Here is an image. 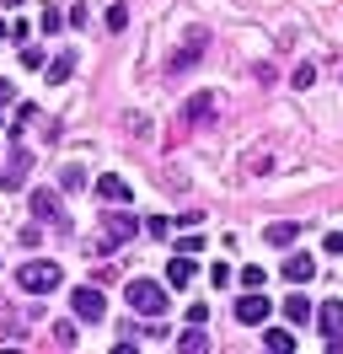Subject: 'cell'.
I'll list each match as a JSON object with an SVG mask.
<instances>
[{
	"label": "cell",
	"instance_id": "obj_24",
	"mask_svg": "<svg viewBox=\"0 0 343 354\" xmlns=\"http://www.w3.org/2000/svg\"><path fill=\"white\" fill-rule=\"evenodd\" d=\"M54 338H59L64 349H70V344H75V322H54Z\"/></svg>",
	"mask_w": 343,
	"mask_h": 354
},
{
	"label": "cell",
	"instance_id": "obj_19",
	"mask_svg": "<svg viewBox=\"0 0 343 354\" xmlns=\"http://www.w3.org/2000/svg\"><path fill=\"white\" fill-rule=\"evenodd\" d=\"M145 231L156 236V242H167V236H172V221H167V215H150V221H145Z\"/></svg>",
	"mask_w": 343,
	"mask_h": 354
},
{
	"label": "cell",
	"instance_id": "obj_22",
	"mask_svg": "<svg viewBox=\"0 0 343 354\" xmlns=\"http://www.w3.org/2000/svg\"><path fill=\"white\" fill-rule=\"evenodd\" d=\"M38 22H43V32H54V27L64 22V17H59V6H43V17H38Z\"/></svg>",
	"mask_w": 343,
	"mask_h": 354
},
{
	"label": "cell",
	"instance_id": "obj_3",
	"mask_svg": "<svg viewBox=\"0 0 343 354\" xmlns=\"http://www.w3.org/2000/svg\"><path fill=\"white\" fill-rule=\"evenodd\" d=\"M70 306H75V317H81V322H102V317H107V301H102V290H91V285L70 290Z\"/></svg>",
	"mask_w": 343,
	"mask_h": 354
},
{
	"label": "cell",
	"instance_id": "obj_5",
	"mask_svg": "<svg viewBox=\"0 0 343 354\" xmlns=\"http://www.w3.org/2000/svg\"><path fill=\"white\" fill-rule=\"evenodd\" d=\"M268 311H274V306H268V295H257V290H252V295H241V301H236V322H247V328H252V322H268Z\"/></svg>",
	"mask_w": 343,
	"mask_h": 354
},
{
	"label": "cell",
	"instance_id": "obj_28",
	"mask_svg": "<svg viewBox=\"0 0 343 354\" xmlns=\"http://www.w3.org/2000/svg\"><path fill=\"white\" fill-rule=\"evenodd\" d=\"M0 38H11V27H6V22H0Z\"/></svg>",
	"mask_w": 343,
	"mask_h": 354
},
{
	"label": "cell",
	"instance_id": "obj_8",
	"mask_svg": "<svg viewBox=\"0 0 343 354\" xmlns=\"http://www.w3.org/2000/svg\"><path fill=\"white\" fill-rule=\"evenodd\" d=\"M311 274H317V258H311V252H290V258H284V279H290V285H311Z\"/></svg>",
	"mask_w": 343,
	"mask_h": 354
},
{
	"label": "cell",
	"instance_id": "obj_26",
	"mask_svg": "<svg viewBox=\"0 0 343 354\" xmlns=\"http://www.w3.org/2000/svg\"><path fill=\"white\" fill-rule=\"evenodd\" d=\"M11 97H17V86H11V81H0V102H11Z\"/></svg>",
	"mask_w": 343,
	"mask_h": 354
},
{
	"label": "cell",
	"instance_id": "obj_30",
	"mask_svg": "<svg viewBox=\"0 0 343 354\" xmlns=\"http://www.w3.org/2000/svg\"><path fill=\"white\" fill-rule=\"evenodd\" d=\"M0 129H6V113H0Z\"/></svg>",
	"mask_w": 343,
	"mask_h": 354
},
{
	"label": "cell",
	"instance_id": "obj_25",
	"mask_svg": "<svg viewBox=\"0 0 343 354\" xmlns=\"http://www.w3.org/2000/svg\"><path fill=\"white\" fill-rule=\"evenodd\" d=\"M322 247H327V252L338 258V252H343V231H333V236H327V242H322Z\"/></svg>",
	"mask_w": 343,
	"mask_h": 354
},
{
	"label": "cell",
	"instance_id": "obj_23",
	"mask_svg": "<svg viewBox=\"0 0 343 354\" xmlns=\"http://www.w3.org/2000/svg\"><path fill=\"white\" fill-rule=\"evenodd\" d=\"M263 279H268L263 268H241V285H247V290H263Z\"/></svg>",
	"mask_w": 343,
	"mask_h": 354
},
{
	"label": "cell",
	"instance_id": "obj_1",
	"mask_svg": "<svg viewBox=\"0 0 343 354\" xmlns=\"http://www.w3.org/2000/svg\"><path fill=\"white\" fill-rule=\"evenodd\" d=\"M124 301L140 311V317H167V301H172V295L156 285V279H129V285H124Z\"/></svg>",
	"mask_w": 343,
	"mask_h": 354
},
{
	"label": "cell",
	"instance_id": "obj_6",
	"mask_svg": "<svg viewBox=\"0 0 343 354\" xmlns=\"http://www.w3.org/2000/svg\"><path fill=\"white\" fill-rule=\"evenodd\" d=\"M102 221H107V236H113V242H118V247H129V236L140 231V221H134L129 209H107Z\"/></svg>",
	"mask_w": 343,
	"mask_h": 354
},
{
	"label": "cell",
	"instance_id": "obj_16",
	"mask_svg": "<svg viewBox=\"0 0 343 354\" xmlns=\"http://www.w3.org/2000/svg\"><path fill=\"white\" fill-rule=\"evenodd\" d=\"M263 236H268V242H274V247H290V242H295V236H300V225H295V221H274V225H268V231H263Z\"/></svg>",
	"mask_w": 343,
	"mask_h": 354
},
{
	"label": "cell",
	"instance_id": "obj_11",
	"mask_svg": "<svg viewBox=\"0 0 343 354\" xmlns=\"http://www.w3.org/2000/svg\"><path fill=\"white\" fill-rule=\"evenodd\" d=\"M70 75H75V54L64 48V54H54V59H48V81H54V86H64Z\"/></svg>",
	"mask_w": 343,
	"mask_h": 354
},
{
	"label": "cell",
	"instance_id": "obj_21",
	"mask_svg": "<svg viewBox=\"0 0 343 354\" xmlns=\"http://www.w3.org/2000/svg\"><path fill=\"white\" fill-rule=\"evenodd\" d=\"M290 81H295L300 91H306V86H311V81H317V65H295V75H290Z\"/></svg>",
	"mask_w": 343,
	"mask_h": 354
},
{
	"label": "cell",
	"instance_id": "obj_12",
	"mask_svg": "<svg viewBox=\"0 0 343 354\" xmlns=\"http://www.w3.org/2000/svg\"><path fill=\"white\" fill-rule=\"evenodd\" d=\"M177 349H183V354H204V349H210V333H204V322H193V328L177 338Z\"/></svg>",
	"mask_w": 343,
	"mask_h": 354
},
{
	"label": "cell",
	"instance_id": "obj_29",
	"mask_svg": "<svg viewBox=\"0 0 343 354\" xmlns=\"http://www.w3.org/2000/svg\"><path fill=\"white\" fill-rule=\"evenodd\" d=\"M0 6H21V0H0Z\"/></svg>",
	"mask_w": 343,
	"mask_h": 354
},
{
	"label": "cell",
	"instance_id": "obj_13",
	"mask_svg": "<svg viewBox=\"0 0 343 354\" xmlns=\"http://www.w3.org/2000/svg\"><path fill=\"white\" fill-rule=\"evenodd\" d=\"M27 161H33V156L17 151L11 161H6V177H0V183H6V188H21V183H27Z\"/></svg>",
	"mask_w": 343,
	"mask_h": 354
},
{
	"label": "cell",
	"instance_id": "obj_10",
	"mask_svg": "<svg viewBox=\"0 0 343 354\" xmlns=\"http://www.w3.org/2000/svg\"><path fill=\"white\" fill-rule=\"evenodd\" d=\"M284 317H290V322L300 328V322H311V317H317V306H311V301H306V295L295 290V295H284Z\"/></svg>",
	"mask_w": 343,
	"mask_h": 354
},
{
	"label": "cell",
	"instance_id": "obj_20",
	"mask_svg": "<svg viewBox=\"0 0 343 354\" xmlns=\"http://www.w3.org/2000/svg\"><path fill=\"white\" fill-rule=\"evenodd\" d=\"M107 27L124 32V27H129V6H107Z\"/></svg>",
	"mask_w": 343,
	"mask_h": 354
},
{
	"label": "cell",
	"instance_id": "obj_7",
	"mask_svg": "<svg viewBox=\"0 0 343 354\" xmlns=\"http://www.w3.org/2000/svg\"><path fill=\"white\" fill-rule=\"evenodd\" d=\"M33 215H38V221H48V225H64L59 194H54V188H38V194H33Z\"/></svg>",
	"mask_w": 343,
	"mask_h": 354
},
{
	"label": "cell",
	"instance_id": "obj_15",
	"mask_svg": "<svg viewBox=\"0 0 343 354\" xmlns=\"http://www.w3.org/2000/svg\"><path fill=\"white\" fill-rule=\"evenodd\" d=\"M167 285H177V290H183V285H193V258H188V252L167 263Z\"/></svg>",
	"mask_w": 343,
	"mask_h": 354
},
{
	"label": "cell",
	"instance_id": "obj_4",
	"mask_svg": "<svg viewBox=\"0 0 343 354\" xmlns=\"http://www.w3.org/2000/svg\"><path fill=\"white\" fill-rule=\"evenodd\" d=\"M204 48H210V32H198V27H193V32H188V44H183V48H177V54L167 59V75H177V70H188L193 59L204 54Z\"/></svg>",
	"mask_w": 343,
	"mask_h": 354
},
{
	"label": "cell",
	"instance_id": "obj_18",
	"mask_svg": "<svg viewBox=\"0 0 343 354\" xmlns=\"http://www.w3.org/2000/svg\"><path fill=\"white\" fill-rule=\"evenodd\" d=\"M59 188H86V167L81 161H64L59 167Z\"/></svg>",
	"mask_w": 343,
	"mask_h": 354
},
{
	"label": "cell",
	"instance_id": "obj_27",
	"mask_svg": "<svg viewBox=\"0 0 343 354\" xmlns=\"http://www.w3.org/2000/svg\"><path fill=\"white\" fill-rule=\"evenodd\" d=\"M327 349H333V354H343V333H338V338H327Z\"/></svg>",
	"mask_w": 343,
	"mask_h": 354
},
{
	"label": "cell",
	"instance_id": "obj_17",
	"mask_svg": "<svg viewBox=\"0 0 343 354\" xmlns=\"http://www.w3.org/2000/svg\"><path fill=\"white\" fill-rule=\"evenodd\" d=\"M263 344H268L274 354H290V349H295V333H284V328H268V333H263Z\"/></svg>",
	"mask_w": 343,
	"mask_h": 354
},
{
	"label": "cell",
	"instance_id": "obj_14",
	"mask_svg": "<svg viewBox=\"0 0 343 354\" xmlns=\"http://www.w3.org/2000/svg\"><path fill=\"white\" fill-rule=\"evenodd\" d=\"M97 194H102V199H107V204H118V199H124V204H129V183H124V177H118V172H107V177H102V183H97Z\"/></svg>",
	"mask_w": 343,
	"mask_h": 354
},
{
	"label": "cell",
	"instance_id": "obj_2",
	"mask_svg": "<svg viewBox=\"0 0 343 354\" xmlns=\"http://www.w3.org/2000/svg\"><path fill=\"white\" fill-rule=\"evenodd\" d=\"M59 263H48V258H38V263H21V274H17V285L27 290V295H48V290H59Z\"/></svg>",
	"mask_w": 343,
	"mask_h": 354
},
{
	"label": "cell",
	"instance_id": "obj_9",
	"mask_svg": "<svg viewBox=\"0 0 343 354\" xmlns=\"http://www.w3.org/2000/svg\"><path fill=\"white\" fill-rule=\"evenodd\" d=\"M317 328L327 333V338H338L343 333V301H322L317 306Z\"/></svg>",
	"mask_w": 343,
	"mask_h": 354
}]
</instances>
